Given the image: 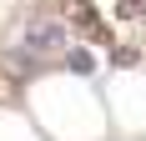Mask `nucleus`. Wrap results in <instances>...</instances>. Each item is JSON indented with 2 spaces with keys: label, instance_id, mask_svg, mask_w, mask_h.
Masks as SVG:
<instances>
[{
  "label": "nucleus",
  "instance_id": "obj_1",
  "mask_svg": "<svg viewBox=\"0 0 146 141\" xmlns=\"http://www.w3.org/2000/svg\"><path fill=\"white\" fill-rule=\"evenodd\" d=\"M25 45L35 51V56H56L60 45H66V25H60V20H30Z\"/></svg>",
  "mask_w": 146,
  "mask_h": 141
},
{
  "label": "nucleus",
  "instance_id": "obj_2",
  "mask_svg": "<svg viewBox=\"0 0 146 141\" xmlns=\"http://www.w3.org/2000/svg\"><path fill=\"white\" fill-rule=\"evenodd\" d=\"M0 66H5V76H10V81H30V76H35V70L45 66V56H35V51H5V56H0Z\"/></svg>",
  "mask_w": 146,
  "mask_h": 141
},
{
  "label": "nucleus",
  "instance_id": "obj_3",
  "mask_svg": "<svg viewBox=\"0 0 146 141\" xmlns=\"http://www.w3.org/2000/svg\"><path fill=\"white\" fill-rule=\"evenodd\" d=\"M66 70H76V76H91V70H96L91 51H71V56H66Z\"/></svg>",
  "mask_w": 146,
  "mask_h": 141
},
{
  "label": "nucleus",
  "instance_id": "obj_4",
  "mask_svg": "<svg viewBox=\"0 0 146 141\" xmlns=\"http://www.w3.org/2000/svg\"><path fill=\"white\" fill-rule=\"evenodd\" d=\"M146 10V0H116V15L121 20H131V15H141Z\"/></svg>",
  "mask_w": 146,
  "mask_h": 141
},
{
  "label": "nucleus",
  "instance_id": "obj_5",
  "mask_svg": "<svg viewBox=\"0 0 146 141\" xmlns=\"http://www.w3.org/2000/svg\"><path fill=\"white\" fill-rule=\"evenodd\" d=\"M111 66H136V51H126V45H121V51H111Z\"/></svg>",
  "mask_w": 146,
  "mask_h": 141
}]
</instances>
